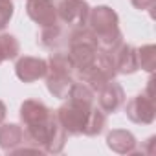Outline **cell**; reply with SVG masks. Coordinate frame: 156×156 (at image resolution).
I'll use <instances>...</instances> for the list:
<instances>
[{
  "label": "cell",
  "mask_w": 156,
  "mask_h": 156,
  "mask_svg": "<svg viewBox=\"0 0 156 156\" xmlns=\"http://www.w3.org/2000/svg\"><path fill=\"white\" fill-rule=\"evenodd\" d=\"M87 26L94 31L98 39V48L101 51L112 53L123 42V33L119 30V17L108 6H98L94 9L90 8Z\"/></svg>",
  "instance_id": "6da1fadb"
},
{
  "label": "cell",
  "mask_w": 156,
  "mask_h": 156,
  "mask_svg": "<svg viewBox=\"0 0 156 156\" xmlns=\"http://www.w3.org/2000/svg\"><path fill=\"white\" fill-rule=\"evenodd\" d=\"M73 62L70 61V55L66 51L55 50L48 57V72H46V88L53 98L64 99L68 96V90L73 83Z\"/></svg>",
  "instance_id": "7a4b0ae2"
},
{
  "label": "cell",
  "mask_w": 156,
  "mask_h": 156,
  "mask_svg": "<svg viewBox=\"0 0 156 156\" xmlns=\"http://www.w3.org/2000/svg\"><path fill=\"white\" fill-rule=\"evenodd\" d=\"M66 99L68 101L62 103L55 110V116H57L61 127L66 130V134H70V136H79L85 130L88 114L94 108V105L83 103V101H75V99H70V98H66Z\"/></svg>",
  "instance_id": "3957f363"
},
{
  "label": "cell",
  "mask_w": 156,
  "mask_h": 156,
  "mask_svg": "<svg viewBox=\"0 0 156 156\" xmlns=\"http://www.w3.org/2000/svg\"><path fill=\"white\" fill-rule=\"evenodd\" d=\"M53 6L59 22L68 24L72 28L87 26L88 13H90V6L87 0H53Z\"/></svg>",
  "instance_id": "277c9868"
},
{
  "label": "cell",
  "mask_w": 156,
  "mask_h": 156,
  "mask_svg": "<svg viewBox=\"0 0 156 156\" xmlns=\"http://www.w3.org/2000/svg\"><path fill=\"white\" fill-rule=\"evenodd\" d=\"M125 114L132 123L138 125H151L156 119V105H154V98L151 94H138L136 98H132L127 107H125Z\"/></svg>",
  "instance_id": "5b68a950"
},
{
  "label": "cell",
  "mask_w": 156,
  "mask_h": 156,
  "mask_svg": "<svg viewBox=\"0 0 156 156\" xmlns=\"http://www.w3.org/2000/svg\"><path fill=\"white\" fill-rule=\"evenodd\" d=\"M46 72H48V61L41 57L24 55L15 64V73L22 83H35L42 77H46Z\"/></svg>",
  "instance_id": "8992f818"
},
{
  "label": "cell",
  "mask_w": 156,
  "mask_h": 156,
  "mask_svg": "<svg viewBox=\"0 0 156 156\" xmlns=\"http://www.w3.org/2000/svg\"><path fill=\"white\" fill-rule=\"evenodd\" d=\"M26 13L41 28H46V26H51V24L59 22L53 0H28Z\"/></svg>",
  "instance_id": "52a82bcc"
},
{
  "label": "cell",
  "mask_w": 156,
  "mask_h": 156,
  "mask_svg": "<svg viewBox=\"0 0 156 156\" xmlns=\"http://www.w3.org/2000/svg\"><path fill=\"white\" fill-rule=\"evenodd\" d=\"M98 103H99V108L107 114H114L118 112L123 103H125V90L119 83H116L114 79L108 81L99 92H98Z\"/></svg>",
  "instance_id": "ba28073f"
},
{
  "label": "cell",
  "mask_w": 156,
  "mask_h": 156,
  "mask_svg": "<svg viewBox=\"0 0 156 156\" xmlns=\"http://www.w3.org/2000/svg\"><path fill=\"white\" fill-rule=\"evenodd\" d=\"M107 145L110 151L118 152V154H130L136 151V136L130 130L125 129H114L107 134Z\"/></svg>",
  "instance_id": "9c48e42d"
},
{
  "label": "cell",
  "mask_w": 156,
  "mask_h": 156,
  "mask_svg": "<svg viewBox=\"0 0 156 156\" xmlns=\"http://www.w3.org/2000/svg\"><path fill=\"white\" fill-rule=\"evenodd\" d=\"M112 57H114V64H116V70L118 73H134L138 68V59H136V48L130 46V44H125L121 42L114 51H112Z\"/></svg>",
  "instance_id": "30bf717a"
},
{
  "label": "cell",
  "mask_w": 156,
  "mask_h": 156,
  "mask_svg": "<svg viewBox=\"0 0 156 156\" xmlns=\"http://www.w3.org/2000/svg\"><path fill=\"white\" fill-rule=\"evenodd\" d=\"M39 42L46 50H53V51L55 50H61L62 46H68V31H66V28L61 22L51 24V26H46L41 31Z\"/></svg>",
  "instance_id": "8fae6325"
},
{
  "label": "cell",
  "mask_w": 156,
  "mask_h": 156,
  "mask_svg": "<svg viewBox=\"0 0 156 156\" xmlns=\"http://www.w3.org/2000/svg\"><path fill=\"white\" fill-rule=\"evenodd\" d=\"M51 108H48L42 101H37V99H26L22 105H20V121L26 125H33V123H39V121H44L46 118L51 116Z\"/></svg>",
  "instance_id": "7c38bea8"
},
{
  "label": "cell",
  "mask_w": 156,
  "mask_h": 156,
  "mask_svg": "<svg viewBox=\"0 0 156 156\" xmlns=\"http://www.w3.org/2000/svg\"><path fill=\"white\" fill-rule=\"evenodd\" d=\"M24 143V129L17 123H2L0 125V149L11 152L13 149Z\"/></svg>",
  "instance_id": "4fadbf2b"
},
{
  "label": "cell",
  "mask_w": 156,
  "mask_h": 156,
  "mask_svg": "<svg viewBox=\"0 0 156 156\" xmlns=\"http://www.w3.org/2000/svg\"><path fill=\"white\" fill-rule=\"evenodd\" d=\"M107 127V112H103L101 108L94 107L88 114V119H87V125H85V130L83 134L85 136H98L105 130Z\"/></svg>",
  "instance_id": "5bb4252c"
},
{
  "label": "cell",
  "mask_w": 156,
  "mask_h": 156,
  "mask_svg": "<svg viewBox=\"0 0 156 156\" xmlns=\"http://www.w3.org/2000/svg\"><path fill=\"white\" fill-rule=\"evenodd\" d=\"M136 59H138V68L152 73L156 68V46L145 44L141 48H136Z\"/></svg>",
  "instance_id": "9a60e30c"
},
{
  "label": "cell",
  "mask_w": 156,
  "mask_h": 156,
  "mask_svg": "<svg viewBox=\"0 0 156 156\" xmlns=\"http://www.w3.org/2000/svg\"><path fill=\"white\" fill-rule=\"evenodd\" d=\"M20 53V44L15 35L11 33H0V55L4 57V61L17 59Z\"/></svg>",
  "instance_id": "2e32d148"
},
{
  "label": "cell",
  "mask_w": 156,
  "mask_h": 156,
  "mask_svg": "<svg viewBox=\"0 0 156 156\" xmlns=\"http://www.w3.org/2000/svg\"><path fill=\"white\" fill-rule=\"evenodd\" d=\"M13 13H15V6L11 0H0V31L6 30Z\"/></svg>",
  "instance_id": "e0dca14e"
},
{
  "label": "cell",
  "mask_w": 156,
  "mask_h": 156,
  "mask_svg": "<svg viewBox=\"0 0 156 156\" xmlns=\"http://www.w3.org/2000/svg\"><path fill=\"white\" fill-rule=\"evenodd\" d=\"M130 4L140 9V11H145V9H152L154 4H156V0H130Z\"/></svg>",
  "instance_id": "ac0fdd59"
},
{
  "label": "cell",
  "mask_w": 156,
  "mask_h": 156,
  "mask_svg": "<svg viewBox=\"0 0 156 156\" xmlns=\"http://www.w3.org/2000/svg\"><path fill=\"white\" fill-rule=\"evenodd\" d=\"M6 114H8V108H6L4 101H0V125L4 123V119H6Z\"/></svg>",
  "instance_id": "d6986e66"
},
{
  "label": "cell",
  "mask_w": 156,
  "mask_h": 156,
  "mask_svg": "<svg viewBox=\"0 0 156 156\" xmlns=\"http://www.w3.org/2000/svg\"><path fill=\"white\" fill-rule=\"evenodd\" d=\"M2 62H4V57H2V55H0V64H2Z\"/></svg>",
  "instance_id": "ffe728a7"
}]
</instances>
